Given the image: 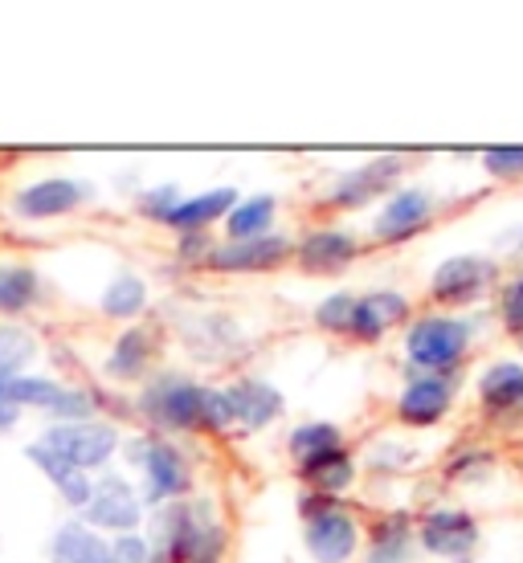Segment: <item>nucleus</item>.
Instances as JSON below:
<instances>
[{
	"label": "nucleus",
	"instance_id": "1",
	"mask_svg": "<svg viewBox=\"0 0 523 563\" xmlns=\"http://www.w3.org/2000/svg\"><path fill=\"white\" fill-rule=\"evenodd\" d=\"M152 563H221L229 527L209 498H181L156 510L152 522Z\"/></svg>",
	"mask_w": 523,
	"mask_h": 563
},
{
	"label": "nucleus",
	"instance_id": "2",
	"mask_svg": "<svg viewBox=\"0 0 523 563\" xmlns=\"http://www.w3.org/2000/svg\"><path fill=\"white\" fill-rule=\"evenodd\" d=\"M140 412L164 433H229L233 409L226 388L184 380V376H156L143 388Z\"/></svg>",
	"mask_w": 523,
	"mask_h": 563
},
{
	"label": "nucleus",
	"instance_id": "3",
	"mask_svg": "<svg viewBox=\"0 0 523 563\" xmlns=\"http://www.w3.org/2000/svg\"><path fill=\"white\" fill-rule=\"evenodd\" d=\"M475 343V319L467 314H422L405 331V360L425 376H454Z\"/></svg>",
	"mask_w": 523,
	"mask_h": 563
},
{
	"label": "nucleus",
	"instance_id": "4",
	"mask_svg": "<svg viewBox=\"0 0 523 563\" xmlns=\"http://www.w3.org/2000/svg\"><path fill=\"white\" fill-rule=\"evenodd\" d=\"M128 462L143 474V503L148 507H168L181 503L193 490V470L184 453L164 437H135L128 441Z\"/></svg>",
	"mask_w": 523,
	"mask_h": 563
},
{
	"label": "nucleus",
	"instance_id": "5",
	"mask_svg": "<svg viewBox=\"0 0 523 563\" xmlns=\"http://www.w3.org/2000/svg\"><path fill=\"white\" fill-rule=\"evenodd\" d=\"M495 282H499L495 257L458 254V257H446V262L434 269V278H429V298H434L438 307L467 310L491 295Z\"/></svg>",
	"mask_w": 523,
	"mask_h": 563
},
{
	"label": "nucleus",
	"instance_id": "6",
	"mask_svg": "<svg viewBox=\"0 0 523 563\" xmlns=\"http://www.w3.org/2000/svg\"><path fill=\"white\" fill-rule=\"evenodd\" d=\"M37 441H42L45 450H54L57 457H66L74 470L90 474V470H102L115 457L119 429L107 421H57Z\"/></svg>",
	"mask_w": 523,
	"mask_h": 563
},
{
	"label": "nucleus",
	"instance_id": "7",
	"mask_svg": "<svg viewBox=\"0 0 523 563\" xmlns=\"http://www.w3.org/2000/svg\"><path fill=\"white\" fill-rule=\"evenodd\" d=\"M401 176H405V155H377V159H368L360 168L336 176V184L324 192V205L344 212L368 209L372 200L393 197Z\"/></svg>",
	"mask_w": 523,
	"mask_h": 563
},
{
	"label": "nucleus",
	"instance_id": "8",
	"mask_svg": "<svg viewBox=\"0 0 523 563\" xmlns=\"http://www.w3.org/2000/svg\"><path fill=\"white\" fill-rule=\"evenodd\" d=\"M303 543L315 563H352L360 551V519L344 507V498H331L324 510L303 519Z\"/></svg>",
	"mask_w": 523,
	"mask_h": 563
},
{
	"label": "nucleus",
	"instance_id": "9",
	"mask_svg": "<svg viewBox=\"0 0 523 563\" xmlns=\"http://www.w3.org/2000/svg\"><path fill=\"white\" fill-rule=\"evenodd\" d=\"M286 262H295V238L274 229L254 241H217L205 266L217 274H270V269H283Z\"/></svg>",
	"mask_w": 523,
	"mask_h": 563
},
{
	"label": "nucleus",
	"instance_id": "10",
	"mask_svg": "<svg viewBox=\"0 0 523 563\" xmlns=\"http://www.w3.org/2000/svg\"><path fill=\"white\" fill-rule=\"evenodd\" d=\"M86 527L95 531H111V536H135L143 522V498L131 490L128 478L119 474H102L90 490V503H86Z\"/></svg>",
	"mask_w": 523,
	"mask_h": 563
},
{
	"label": "nucleus",
	"instance_id": "11",
	"mask_svg": "<svg viewBox=\"0 0 523 563\" xmlns=\"http://www.w3.org/2000/svg\"><path fill=\"white\" fill-rule=\"evenodd\" d=\"M434 217H438V197L429 188H396L372 221V241L377 245H401V241L417 238Z\"/></svg>",
	"mask_w": 523,
	"mask_h": 563
},
{
	"label": "nucleus",
	"instance_id": "12",
	"mask_svg": "<svg viewBox=\"0 0 523 563\" xmlns=\"http://www.w3.org/2000/svg\"><path fill=\"white\" fill-rule=\"evenodd\" d=\"M417 543L438 560H467L479 543V522L462 507H434L417 519Z\"/></svg>",
	"mask_w": 523,
	"mask_h": 563
},
{
	"label": "nucleus",
	"instance_id": "13",
	"mask_svg": "<svg viewBox=\"0 0 523 563\" xmlns=\"http://www.w3.org/2000/svg\"><path fill=\"white\" fill-rule=\"evenodd\" d=\"M360 254V238L340 225H315L295 241V266L303 274H344Z\"/></svg>",
	"mask_w": 523,
	"mask_h": 563
},
{
	"label": "nucleus",
	"instance_id": "14",
	"mask_svg": "<svg viewBox=\"0 0 523 563\" xmlns=\"http://www.w3.org/2000/svg\"><path fill=\"white\" fill-rule=\"evenodd\" d=\"M454 409V376H425L413 372L405 393L396 396V421L413 429H434Z\"/></svg>",
	"mask_w": 523,
	"mask_h": 563
},
{
	"label": "nucleus",
	"instance_id": "15",
	"mask_svg": "<svg viewBox=\"0 0 523 563\" xmlns=\"http://www.w3.org/2000/svg\"><path fill=\"white\" fill-rule=\"evenodd\" d=\"M410 323H413L410 298L401 295V290H372V295H356L348 339H356V343H381L393 327H410Z\"/></svg>",
	"mask_w": 523,
	"mask_h": 563
},
{
	"label": "nucleus",
	"instance_id": "16",
	"mask_svg": "<svg viewBox=\"0 0 523 563\" xmlns=\"http://www.w3.org/2000/svg\"><path fill=\"white\" fill-rule=\"evenodd\" d=\"M90 200V184L70 180V176H50V180H37L21 188L13 197V209L29 221H45V217H62V212H74L78 205Z\"/></svg>",
	"mask_w": 523,
	"mask_h": 563
},
{
	"label": "nucleus",
	"instance_id": "17",
	"mask_svg": "<svg viewBox=\"0 0 523 563\" xmlns=\"http://www.w3.org/2000/svg\"><path fill=\"white\" fill-rule=\"evenodd\" d=\"M229 409H233V424L246 433H258L283 417V393L274 384L258 380V376H241L226 388Z\"/></svg>",
	"mask_w": 523,
	"mask_h": 563
},
{
	"label": "nucleus",
	"instance_id": "18",
	"mask_svg": "<svg viewBox=\"0 0 523 563\" xmlns=\"http://www.w3.org/2000/svg\"><path fill=\"white\" fill-rule=\"evenodd\" d=\"M364 536L368 548L360 563H410L413 543H417V522L410 510H389V515L368 522Z\"/></svg>",
	"mask_w": 523,
	"mask_h": 563
},
{
	"label": "nucleus",
	"instance_id": "19",
	"mask_svg": "<svg viewBox=\"0 0 523 563\" xmlns=\"http://www.w3.org/2000/svg\"><path fill=\"white\" fill-rule=\"evenodd\" d=\"M475 396H479L482 412L491 417H511V412L523 409V364L515 360H495L479 372V384H475Z\"/></svg>",
	"mask_w": 523,
	"mask_h": 563
},
{
	"label": "nucleus",
	"instance_id": "20",
	"mask_svg": "<svg viewBox=\"0 0 523 563\" xmlns=\"http://www.w3.org/2000/svg\"><path fill=\"white\" fill-rule=\"evenodd\" d=\"M295 474L312 494L344 498V490L356 482V457L348 445H336V450H324L315 453V457H307V462H298Z\"/></svg>",
	"mask_w": 523,
	"mask_h": 563
},
{
	"label": "nucleus",
	"instance_id": "21",
	"mask_svg": "<svg viewBox=\"0 0 523 563\" xmlns=\"http://www.w3.org/2000/svg\"><path fill=\"white\" fill-rule=\"evenodd\" d=\"M238 200V188H209V192H197V197H184L168 217V229H176V233H205L209 225L226 221Z\"/></svg>",
	"mask_w": 523,
	"mask_h": 563
},
{
	"label": "nucleus",
	"instance_id": "22",
	"mask_svg": "<svg viewBox=\"0 0 523 563\" xmlns=\"http://www.w3.org/2000/svg\"><path fill=\"white\" fill-rule=\"evenodd\" d=\"M50 563H115L111 539H102L86 522H62L50 539Z\"/></svg>",
	"mask_w": 523,
	"mask_h": 563
},
{
	"label": "nucleus",
	"instance_id": "23",
	"mask_svg": "<svg viewBox=\"0 0 523 563\" xmlns=\"http://www.w3.org/2000/svg\"><path fill=\"white\" fill-rule=\"evenodd\" d=\"M25 457L37 470H42L45 478L54 482L57 490H62V498L70 503V507H78V510H86V503H90V490H95V482H90V474H83V470H74L66 457H57L54 450H45L42 441H33L25 450Z\"/></svg>",
	"mask_w": 523,
	"mask_h": 563
},
{
	"label": "nucleus",
	"instance_id": "24",
	"mask_svg": "<svg viewBox=\"0 0 523 563\" xmlns=\"http://www.w3.org/2000/svg\"><path fill=\"white\" fill-rule=\"evenodd\" d=\"M274 217H279V200L270 192H258V197H246L233 205L226 221H221V241H254L274 233Z\"/></svg>",
	"mask_w": 523,
	"mask_h": 563
},
{
	"label": "nucleus",
	"instance_id": "25",
	"mask_svg": "<svg viewBox=\"0 0 523 563\" xmlns=\"http://www.w3.org/2000/svg\"><path fill=\"white\" fill-rule=\"evenodd\" d=\"M152 352H156V339L148 327H131L115 339L111 355H107V376L111 380H140L148 364H152Z\"/></svg>",
	"mask_w": 523,
	"mask_h": 563
},
{
	"label": "nucleus",
	"instance_id": "26",
	"mask_svg": "<svg viewBox=\"0 0 523 563\" xmlns=\"http://www.w3.org/2000/svg\"><path fill=\"white\" fill-rule=\"evenodd\" d=\"M37 290H42V282H37V269L25 266V262H9V266H0V310H25L37 302Z\"/></svg>",
	"mask_w": 523,
	"mask_h": 563
},
{
	"label": "nucleus",
	"instance_id": "27",
	"mask_svg": "<svg viewBox=\"0 0 523 563\" xmlns=\"http://www.w3.org/2000/svg\"><path fill=\"white\" fill-rule=\"evenodd\" d=\"M336 445H344V433H340V424H331V421L295 424V429H291V437H286V450H291L295 465L307 462V457H315V453L336 450Z\"/></svg>",
	"mask_w": 523,
	"mask_h": 563
},
{
	"label": "nucleus",
	"instance_id": "28",
	"mask_svg": "<svg viewBox=\"0 0 523 563\" xmlns=\"http://www.w3.org/2000/svg\"><path fill=\"white\" fill-rule=\"evenodd\" d=\"M143 307H148V286L135 274H119L102 290V314H111V319H135Z\"/></svg>",
	"mask_w": 523,
	"mask_h": 563
},
{
	"label": "nucleus",
	"instance_id": "29",
	"mask_svg": "<svg viewBox=\"0 0 523 563\" xmlns=\"http://www.w3.org/2000/svg\"><path fill=\"white\" fill-rule=\"evenodd\" d=\"M33 352H37V343H33L29 331H21V327H0V396H4V384L21 376V367L33 360Z\"/></svg>",
	"mask_w": 523,
	"mask_h": 563
},
{
	"label": "nucleus",
	"instance_id": "30",
	"mask_svg": "<svg viewBox=\"0 0 523 563\" xmlns=\"http://www.w3.org/2000/svg\"><path fill=\"white\" fill-rule=\"evenodd\" d=\"M352 310H356L352 290H336V295H327L324 302L315 307V327L327 331V335H348V327H352Z\"/></svg>",
	"mask_w": 523,
	"mask_h": 563
},
{
	"label": "nucleus",
	"instance_id": "31",
	"mask_svg": "<svg viewBox=\"0 0 523 563\" xmlns=\"http://www.w3.org/2000/svg\"><path fill=\"white\" fill-rule=\"evenodd\" d=\"M499 323L511 339L523 335V269H515L499 290Z\"/></svg>",
	"mask_w": 523,
	"mask_h": 563
},
{
	"label": "nucleus",
	"instance_id": "32",
	"mask_svg": "<svg viewBox=\"0 0 523 563\" xmlns=\"http://www.w3.org/2000/svg\"><path fill=\"white\" fill-rule=\"evenodd\" d=\"M482 168L491 180H523V147H487L482 152Z\"/></svg>",
	"mask_w": 523,
	"mask_h": 563
},
{
	"label": "nucleus",
	"instance_id": "33",
	"mask_svg": "<svg viewBox=\"0 0 523 563\" xmlns=\"http://www.w3.org/2000/svg\"><path fill=\"white\" fill-rule=\"evenodd\" d=\"M181 188H172V184H164V188H152V192H143L140 197V212L143 217H152V221H160V225H168V217L176 212V205H181Z\"/></svg>",
	"mask_w": 523,
	"mask_h": 563
},
{
	"label": "nucleus",
	"instance_id": "34",
	"mask_svg": "<svg viewBox=\"0 0 523 563\" xmlns=\"http://www.w3.org/2000/svg\"><path fill=\"white\" fill-rule=\"evenodd\" d=\"M111 560L115 563H152V543H148L140 531H135V536H115Z\"/></svg>",
	"mask_w": 523,
	"mask_h": 563
},
{
	"label": "nucleus",
	"instance_id": "35",
	"mask_svg": "<svg viewBox=\"0 0 523 563\" xmlns=\"http://www.w3.org/2000/svg\"><path fill=\"white\" fill-rule=\"evenodd\" d=\"M213 245H217V241H209V233H181V257L184 262L205 266L209 254H213Z\"/></svg>",
	"mask_w": 523,
	"mask_h": 563
},
{
	"label": "nucleus",
	"instance_id": "36",
	"mask_svg": "<svg viewBox=\"0 0 523 563\" xmlns=\"http://www.w3.org/2000/svg\"><path fill=\"white\" fill-rule=\"evenodd\" d=\"M17 405H9V400H4V396H0V433H4V429H13V421H17Z\"/></svg>",
	"mask_w": 523,
	"mask_h": 563
},
{
	"label": "nucleus",
	"instance_id": "37",
	"mask_svg": "<svg viewBox=\"0 0 523 563\" xmlns=\"http://www.w3.org/2000/svg\"><path fill=\"white\" fill-rule=\"evenodd\" d=\"M503 245L515 250V254H523V229H511V238H503Z\"/></svg>",
	"mask_w": 523,
	"mask_h": 563
},
{
	"label": "nucleus",
	"instance_id": "38",
	"mask_svg": "<svg viewBox=\"0 0 523 563\" xmlns=\"http://www.w3.org/2000/svg\"><path fill=\"white\" fill-rule=\"evenodd\" d=\"M515 347H520V352H523V335H520V339H515Z\"/></svg>",
	"mask_w": 523,
	"mask_h": 563
}]
</instances>
